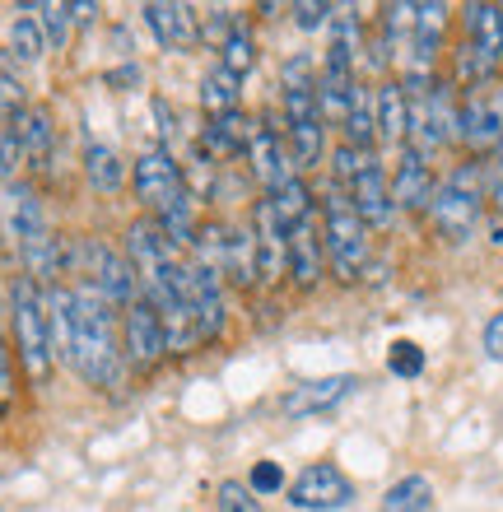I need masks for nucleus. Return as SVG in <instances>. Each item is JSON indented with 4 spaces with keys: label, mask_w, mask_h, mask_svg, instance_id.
Returning <instances> with one entry per match:
<instances>
[{
    "label": "nucleus",
    "mask_w": 503,
    "mask_h": 512,
    "mask_svg": "<svg viewBox=\"0 0 503 512\" xmlns=\"http://www.w3.org/2000/svg\"><path fill=\"white\" fill-rule=\"evenodd\" d=\"M434 508V485L424 475H406L382 494V512H429Z\"/></svg>",
    "instance_id": "nucleus-29"
},
{
    "label": "nucleus",
    "mask_w": 503,
    "mask_h": 512,
    "mask_svg": "<svg viewBox=\"0 0 503 512\" xmlns=\"http://www.w3.org/2000/svg\"><path fill=\"white\" fill-rule=\"evenodd\" d=\"M387 368H392L396 378H420L424 373V350L415 340H396L392 350H387Z\"/></svg>",
    "instance_id": "nucleus-34"
},
{
    "label": "nucleus",
    "mask_w": 503,
    "mask_h": 512,
    "mask_svg": "<svg viewBox=\"0 0 503 512\" xmlns=\"http://www.w3.org/2000/svg\"><path fill=\"white\" fill-rule=\"evenodd\" d=\"M354 503V480L340 471L336 461H313L294 475L289 485V508L299 512H340Z\"/></svg>",
    "instance_id": "nucleus-10"
},
{
    "label": "nucleus",
    "mask_w": 503,
    "mask_h": 512,
    "mask_svg": "<svg viewBox=\"0 0 503 512\" xmlns=\"http://www.w3.org/2000/svg\"><path fill=\"white\" fill-rule=\"evenodd\" d=\"M33 14H38V24H42L47 52H66L70 33H75V14H70V5H61V0H38Z\"/></svg>",
    "instance_id": "nucleus-30"
},
{
    "label": "nucleus",
    "mask_w": 503,
    "mask_h": 512,
    "mask_svg": "<svg viewBox=\"0 0 503 512\" xmlns=\"http://www.w3.org/2000/svg\"><path fill=\"white\" fill-rule=\"evenodd\" d=\"M247 168H252V177H257L261 196H275L289 177H303L299 168H294V154H289V145H285V131H280L275 122H257L252 145H247Z\"/></svg>",
    "instance_id": "nucleus-12"
},
{
    "label": "nucleus",
    "mask_w": 503,
    "mask_h": 512,
    "mask_svg": "<svg viewBox=\"0 0 503 512\" xmlns=\"http://www.w3.org/2000/svg\"><path fill=\"white\" fill-rule=\"evenodd\" d=\"M392 205L396 210H424L429 215V201H434L438 191V177H434V163H429V154H420L415 145H406L401 154H396L392 163Z\"/></svg>",
    "instance_id": "nucleus-14"
},
{
    "label": "nucleus",
    "mask_w": 503,
    "mask_h": 512,
    "mask_svg": "<svg viewBox=\"0 0 503 512\" xmlns=\"http://www.w3.org/2000/svg\"><path fill=\"white\" fill-rule=\"evenodd\" d=\"M327 275V243H322V215H303L289 224V280L299 289H317Z\"/></svg>",
    "instance_id": "nucleus-15"
},
{
    "label": "nucleus",
    "mask_w": 503,
    "mask_h": 512,
    "mask_svg": "<svg viewBox=\"0 0 503 512\" xmlns=\"http://www.w3.org/2000/svg\"><path fill=\"white\" fill-rule=\"evenodd\" d=\"M201 108L205 117H229V112H243V80L229 75L224 66H210L201 75Z\"/></svg>",
    "instance_id": "nucleus-23"
},
{
    "label": "nucleus",
    "mask_w": 503,
    "mask_h": 512,
    "mask_svg": "<svg viewBox=\"0 0 503 512\" xmlns=\"http://www.w3.org/2000/svg\"><path fill=\"white\" fill-rule=\"evenodd\" d=\"M84 177H89V187L98 196H117L126 187V177H131V163H122V154L103 140H89L84 145Z\"/></svg>",
    "instance_id": "nucleus-21"
},
{
    "label": "nucleus",
    "mask_w": 503,
    "mask_h": 512,
    "mask_svg": "<svg viewBox=\"0 0 503 512\" xmlns=\"http://www.w3.org/2000/svg\"><path fill=\"white\" fill-rule=\"evenodd\" d=\"M485 201H490V182H485V159L457 163L443 182H438L434 201H429V219H434L438 238L448 243H466L485 219Z\"/></svg>",
    "instance_id": "nucleus-4"
},
{
    "label": "nucleus",
    "mask_w": 503,
    "mask_h": 512,
    "mask_svg": "<svg viewBox=\"0 0 503 512\" xmlns=\"http://www.w3.org/2000/svg\"><path fill=\"white\" fill-rule=\"evenodd\" d=\"M131 191H136V201L145 215H159L173 196L187 191V177H182V163L173 159V149L168 145H145L131 159Z\"/></svg>",
    "instance_id": "nucleus-7"
},
{
    "label": "nucleus",
    "mask_w": 503,
    "mask_h": 512,
    "mask_svg": "<svg viewBox=\"0 0 503 512\" xmlns=\"http://www.w3.org/2000/svg\"><path fill=\"white\" fill-rule=\"evenodd\" d=\"M145 14V28H150L159 47L164 52H191L201 33H196V10L191 5H177V0H150V5H140Z\"/></svg>",
    "instance_id": "nucleus-17"
},
{
    "label": "nucleus",
    "mask_w": 503,
    "mask_h": 512,
    "mask_svg": "<svg viewBox=\"0 0 503 512\" xmlns=\"http://www.w3.org/2000/svg\"><path fill=\"white\" fill-rule=\"evenodd\" d=\"M340 135H345V145H354V149H378V108H373V89H368L364 80L354 84Z\"/></svg>",
    "instance_id": "nucleus-22"
},
{
    "label": "nucleus",
    "mask_w": 503,
    "mask_h": 512,
    "mask_svg": "<svg viewBox=\"0 0 503 512\" xmlns=\"http://www.w3.org/2000/svg\"><path fill=\"white\" fill-rule=\"evenodd\" d=\"M289 14H294V24H299L303 33H317V28L331 24L336 5H327V0H294V5H289Z\"/></svg>",
    "instance_id": "nucleus-36"
},
{
    "label": "nucleus",
    "mask_w": 503,
    "mask_h": 512,
    "mask_svg": "<svg viewBox=\"0 0 503 512\" xmlns=\"http://www.w3.org/2000/svg\"><path fill=\"white\" fill-rule=\"evenodd\" d=\"M224 284L243 289V294H252V289L261 284L252 219H243V224H229V229H224Z\"/></svg>",
    "instance_id": "nucleus-19"
},
{
    "label": "nucleus",
    "mask_w": 503,
    "mask_h": 512,
    "mask_svg": "<svg viewBox=\"0 0 503 512\" xmlns=\"http://www.w3.org/2000/svg\"><path fill=\"white\" fill-rule=\"evenodd\" d=\"M122 359L140 373H150L154 364H164L168 359V336H164V322H159V312L136 298L131 308H122Z\"/></svg>",
    "instance_id": "nucleus-11"
},
{
    "label": "nucleus",
    "mask_w": 503,
    "mask_h": 512,
    "mask_svg": "<svg viewBox=\"0 0 503 512\" xmlns=\"http://www.w3.org/2000/svg\"><path fill=\"white\" fill-rule=\"evenodd\" d=\"M485 354H490L494 364H503V312H494L490 322H485Z\"/></svg>",
    "instance_id": "nucleus-37"
},
{
    "label": "nucleus",
    "mask_w": 503,
    "mask_h": 512,
    "mask_svg": "<svg viewBox=\"0 0 503 512\" xmlns=\"http://www.w3.org/2000/svg\"><path fill=\"white\" fill-rule=\"evenodd\" d=\"M247 489H252L257 499H271V494L289 489L285 471H280V461H257V466H252V475H247Z\"/></svg>",
    "instance_id": "nucleus-35"
},
{
    "label": "nucleus",
    "mask_w": 503,
    "mask_h": 512,
    "mask_svg": "<svg viewBox=\"0 0 503 512\" xmlns=\"http://www.w3.org/2000/svg\"><path fill=\"white\" fill-rule=\"evenodd\" d=\"M354 391H359V378H354V373H340V378H317V382H299V387L285 391L280 410H285L289 419H313V415H327V410H336L340 401H350Z\"/></svg>",
    "instance_id": "nucleus-16"
},
{
    "label": "nucleus",
    "mask_w": 503,
    "mask_h": 512,
    "mask_svg": "<svg viewBox=\"0 0 503 512\" xmlns=\"http://www.w3.org/2000/svg\"><path fill=\"white\" fill-rule=\"evenodd\" d=\"M33 108L28 103V80H24V66L10 56V47L0 52V122L10 126V122H19L24 112Z\"/></svg>",
    "instance_id": "nucleus-27"
},
{
    "label": "nucleus",
    "mask_w": 503,
    "mask_h": 512,
    "mask_svg": "<svg viewBox=\"0 0 503 512\" xmlns=\"http://www.w3.org/2000/svg\"><path fill=\"white\" fill-rule=\"evenodd\" d=\"M252 131H257V122H247L243 112H229V117H215L205 126V145L215 149L219 159H238L252 145Z\"/></svg>",
    "instance_id": "nucleus-26"
},
{
    "label": "nucleus",
    "mask_w": 503,
    "mask_h": 512,
    "mask_svg": "<svg viewBox=\"0 0 503 512\" xmlns=\"http://www.w3.org/2000/svg\"><path fill=\"white\" fill-rule=\"evenodd\" d=\"M75 340H70V368L80 373L89 387H122V317L94 284L75 280Z\"/></svg>",
    "instance_id": "nucleus-1"
},
{
    "label": "nucleus",
    "mask_w": 503,
    "mask_h": 512,
    "mask_svg": "<svg viewBox=\"0 0 503 512\" xmlns=\"http://www.w3.org/2000/svg\"><path fill=\"white\" fill-rule=\"evenodd\" d=\"M10 56L19 66H38L42 56H47V38H42V24L33 5H19L10 19Z\"/></svg>",
    "instance_id": "nucleus-25"
},
{
    "label": "nucleus",
    "mask_w": 503,
    "mask_h": 512,
    "mask_svg": "<svg viewBox=\"0 0 503 512\" xmlns=\"http://www.w3.org/2000/svg\"><path fill=\"white\" fill-rule=\"evenodd\" d=\"M215 66H224L229 70V75H238V80H243L247 70L257 66V33H252V24H238L229 33V42H224V47H219V56H215Z\"/></svg>",
    "instance_id": "nucleus-28"
},
{
    "label": "nucleus",
    "mask_w": 503,
    "mask_h": 512,
    "mask_svg": "<svg viewBox=\"0 0 503 512\" xmlns=\"http://www.w3.org/2000/svg\"><path fill=\"white\" fill-rule=\"evenodd\" d=\"M10 331L28 382H38V387L52 382L56 354H52V326H47V303H42V284L28 280V275L10 280Z\"/></svg>",
    "instance_id": "nucleus-5"
},
{
    "label": "nucleus",
    "mask_w": 503,
    "mask_h": 512,
    "mask_svg": "<svg viewBox=\"0 0 503 512\" xmlns=\"http://www.w3.org/2000/svg\"><path fill=\"white\" fill-rule=\"evenodd\" d=\"M70 14H75V24H94V19H98V5L80 0V5H70Z\"/></svg>",
    "instance_id": "nucleus-38"
},
{
    "label": "nucleus",
    "mask_w": 503,
    "mask_h": 512,
    "mask_svg": "<svg viewBox=\"0 0 503 512\" xmlns=\"http://www.w3.org/2000/svg\"><path fill=\"white\" fill-rule=\"evenodd\" d=\"M187 303H191V322L201 340H224L229 331V284L224 275L201 261L187 256Z\"/></svg>",
    "instance_id": "nucleus-8"
},
{
    "label": "nucleus",
    "mask_w": 503,
    "mask_h": 512,
    "mask_svg": "<svg viewBox=\"0 0 503 512\" xmlns=\"http://www.w3.org/2000/svg\"><path fill=\"white\" fill-rule=\"evenodd\" d=\"M19 140H24V159H28V173H52V159H56V122L47 108H28L19 117Z\"/></svg>",
    "instance_id": "nucleus-20"
},
{
    "label": "nucleus",
    "mask_w": 503,
    "mask_h": 512,
    "mask_svg": "<svg viewBox=\"0 0 503 512\" xmlns=\"http://www.w3.org/2000/svg\"><path fill=\"white\" fill-rule=\"evenodd\" d=\"M462 145L471 159H490L503 145V80L462 94Z\"/></svg>",
    "instance_id": "nucleus-9"
},
{
    "label": "nucleus",
    "mask_w": 503,
    "mask_h": 512,
    "mask_svg": "<svg viewBox=\"0 0 503 512\" xmlns=\"http://www.w3.org/2000/svg\"><path fill=\"white\" fill-rule=\"evenodd\" d=\"M373 108H378V145L401 149L410 145V98L401 80H382L373 89Z\"/></svg>",
    "instance_id": "nucleus-18"
},
{
    "label": "nucleus",
    "mask_w": 503,
    "mask_h": 512,
    "mask_svg": "<svg viewBox=\"0 0 503 512\" xmlns=\"http://www.w3.org/2000/svg\"><path fill=\"white\" fill-rule=\"evenodd\" d=\"M280 108H285V145L299 173H313L327 159V122L317 103V61L294 52L280 70Z\"/></svg>",
    "instance_id": "nucleus-2"
},
{
    "label": "nucleus",
    "mask_w": 503,
    "mask_h": 512,
    "mask_svg": "<svg viewBox=\"0 0 503 512\" xmlns=\"http://www.w3.org/2000/svg\"><path fill=\"white\" fill-rule=\"evenodd\" d=\"M252 238H257V270H261V284H280L289 275V229L285 219L275 215V205L261 196L252 205Z\"/></svg>",
    "instance_id": "nucleus-13"
},
{
    "label": "nucleus",
    "mask_w": 503,
    "mask_h": 512,
    "mask_svg": "<svg viewBox=\"0 0 503 512\" xmlns=\"http://www.w3.org/2000/svg\"><path fill=\"white\" fill-rule=\"evenodd\" d=\"M317 215H322V243H327V266L340 284L364 280L368 261H373V238H368V224L359 219L354 201L331 182L317 201Z\"/></svg>",
    "instance_id": "nucleus-3"
},
{
    "label": "nucleus",
    "mask_w": 503,
    "mask_h": 512,
    "mask_svg": "<svg viewBox=\"0 0 503 512\" xmlns=\"http://www.w3.org/2000/svg\"><path fill=\"white\" fill-rule=\"evenodd\" d=\"M66 270H75L84 284H94L117 312L131 308L140 298L136 270H131L126 252L122 247H108L103 238H94V233H80V238H75V247L66 252Z\"/></svg>",
    "instance_id": "nucleus-6"
},
{
    "label": "nucleus",
    "mask_w": 503,
    "mask_h": 512,
    "mask_svg": "<svg viewBox=\"0 0 503 512\" xmlns=\"http://www.w3.org/2000/svg\"><path fill=\"white\" fill-rule=\"evenodd\" d=\"M154 224H159V233H164L177 252H187V247L196 243V233H201V219H196V196H191V191L173 196V201L154 215Z\"/></svg>",
    "instance_id": "nucleus-24"
},
{
    "label": "nucleus",
    "mask_w": 503,
    "mask_h": 512,
    "mask_svg": "<svg viewBox=\"0 0 503 512\" xmlns=\"http://www.w3.org/2000/svg\"><path fill=\"white\" fill-rule=\"evenodd\" d=\"M243 24V14L238 10H229V5H219V10H201L196 14V33H201V42H210V47H224V42H229V33L233 28Z\"/></svg>",
    "instance_id": "nucleus-32"
},
{
    "label": "nucleus",
    "mask_w": 503,
    "mask_h": 512,
    "mask_svg": "<svg viewBox=\"0 0 503 512\" xmlns=\"http://www.w3.org/2000/svg\"><path fill=\"white\" fill-rule=\"evenodd\" d=\"M28 173L24 159V140H19V126H0V182L5 187H19V177Z\"/></svg>",
    "instance_id": "nucleus-31"
},
{
    "label": "nucleus",
    "mask_w": 503,
    "mask_h": 512,
    "mask_svg": "<svg viewBox=\"0 0 503 512\" xmlns=\"http://www.w3.org/2000/svg\"><path fill=\"white\" fill-rule=\"evenodd\" d=\"M215 512H261V499L247 489V480H219Z\"/></svg>",
    "instance_id": "nucleus-33"
}]
</instances>
